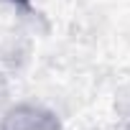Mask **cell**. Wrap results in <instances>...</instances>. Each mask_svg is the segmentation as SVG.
Masks as SVG:
<instances>
[{
	"mask_svg": "<svg viewBox=\"0 0 130 130\" xmlns=\"http://www.w3.org/2000/svg\"><path fill=\"white\" fill-rule=\"evenodd\" d=\"M0 130H61V122L41 105H18L3 117Z\"/></svg>",
	"mask_w": 130,
	"mask_h": 130,
	"instance_id": "6da1fadb",
	"label": "cell"
},
{
	"mask_svg": "<svg viewBox=\"0 0 130 130\" xmlns=\"http://www.w3.org/2000/svg\"><path fill=\"white\" fill-rule=\"evenodd\" d=\"M13 3H21L23 8H28V5H31V3H28V0H13Z\"/></svg>",
	"mask_w": 130,
	"mask_h": 130,
	"instance_id": "7a4b0ae2",
	"label": "cell"
}]
</instances>
